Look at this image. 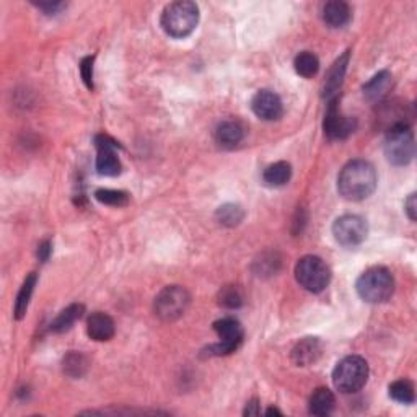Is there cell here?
<instances>
[{
    "label": "cell",
    "mask_w": 417,
    "mask_h": 417,
    "mask_svg": "<svg viewBox=\"0 0 417 417\" xmlns=\"http://www.w3.org/2000/svg\"><path fill=\"white\" fill-rule=\"evenodd\" d=\"M379 176L372 163L352 160L337 176V191L347 201H364L374 195Z\"/></svg>",
    "instance_id": "1"
},
{
    "label": "cell",
    "mask_w": 417,
    "mask_h": 417,
    "mask_svg": "<svg viewBox=\"0 0 417 417\" xmlns=\"http://www.w3.org/2000/svg\"><path fill=\"white\" fill-rule=\"evenodd\" d=\"M162 28L171 38H186L195 31L199 23V7L195 2L180 0L163 10Z\"/></svg>",
    "instance_id": "2"
},
{
    "label": "cell",
    "mask_w": 417,
    "mask_h": 417,
    "mask_svg": "<svg viewBox=\"0 0 417 417\" xmlns=\"http://www.w3.org/2000/svg\"><path fill=\"white\" fill-rule=\"evenodd\" d=\"M357 294L367 304H383L393 295L395 279L386 267L375 266L362 272L355 284Z\"/></svg>",
    "instance_id": "3"
},
{
    "label": "cell",
    "mask_w": 417,
    "mask_h": 417,
    "mask_svg": "<svg viewBox=\"0 0 417 417\" xmlns=\"http://www.w3.org/2000/svg\"><path fill=\"white\" fill-rule=\"evenodd\" d=\"M416 152L414 134L408 122H396L385 137V157L391 165L404 167L413 162Z\"/></svg>",
    "instance_id": "4"
},
{
    "label": "cell",
    "mask_w": 417,
    "mask_h": 417,
    "mask_svg": "<svg viewBox=\"0 0 417 417\" xmlns=\"http://www.w3.org/2000/svg\"><path fill=\"white\" fill-rule=\"evenodd\" d=\"M369 380V364L359 355H349L337 362L332 372V383L341 393L351 395L362 390Z\"/></svg>",
    "instance_id": "5"
},
{
    "label": "cell",
    "mask_w": 417,
    "mask_h": 417,
    "mask_svg": "<svg viewBox=\"0 0 417 417\" xmlns=\"http://www.w3.org/2000/svg\"><path fill=\"white\" fill-rule=\"evenodd\" d=\"M295 279L305 290L318 294L330 285L331 271L318 256H304L295 266Z\"/></svg>",
    "instance_id": "6"
},
{
    "label": "cell",
    "mask_w": 417,
    "mask_h": 417,
    "mask_svg": "<svg viewBox=\"0 0 417 417\" xmlns=\"http://www.w3.org/2000/svg\"><path fill=\"white\" fill-rule=\"evenodd\" d=\"M191 295L181 285H168L153 302V311L163 321H175L190 309Z\"/></svg>",
    "instance_id": "7"
},
{
    "label": "cell",
    "mask_w": 417,
    "mask_h": 417,
    "mask_svg": "<svg viewBox=\"0 0 417 417\" xmlns=\"http://www.w3.org/2000/svg\"><path fill=\"white\" fill-rule=\"evenodd\" d=\"M218 341L217 344H212L207 349L208 355H227L235 352L243 342V327L240 321L232 316H225L222 320L213 323Z\"/></svg>",
    "instance_id": "8"
},
{
    "label": "cell",
    "mask_w": 417,
    "mask_h": 417,
    "mask_svg": "<svg viewBox=\"0 0 417 417\" xmlns=\"http://www.w3.org/2000/svg\"><path fill=\"white\" fill-rule=\"evenodd\" d=\"M367 222L359 215H352V213H347V215H342L337 218L332 225V235H334V240L342 246L354 248L360 245L362 241L367 238Z\"/></svg>",
    "instance_id": "9"
},
{
    "label": "cell",
    "mask_w": 417,
    "mask_h": 417,
    "mask_svg": "<svg viewBox=\"0 0 417 417\" xmlns=\"http://www.w3.org/2000/svg\"><path fill=\"white\" fill-rule=\"evenodd\" d=\"M97 146V170L103 176H116L121 173V162L116 155L119 143L106 134H100L95 137Z\"/></svg>",
    "instance_id": "10"
},
{
    "label": "cell",
    "mask_w": 417,
    "mask_h": 417,
    "mask_svg": "<svg viewBox=\"0 0 417 417\" xmlns=\"http://www.w3.org/2000/svg\"><path fill=\"white\" fill-rule=\"evenodd\" d=\"M323 129H325V134L327 139L331 141H344L354 132L355 129V121L349 116H344L337 108V100H331L327 104L326 114H325V122H323Z\"/></svg>",
    "instance_id": "11"
},
{
    "label": "cell",
    "mask_w": 417,
    "mask_h": 417,
    "mask_svg": "<svg viewBox=\"0 0 417 417\" xmlns=\"http://www.w3.org/2000/svg\"><path fill=\"white\" fill-rule=\"evenodd\" d=\"M251 109L262 121H276L284 113L279 95L271 90L257 92L251 100Z\"/></svg>",
    "instance_id": "12"
},
{
    "label": "cell",
    "mask_w": 417,
    "mask_h": 417,
    "mask_svg": "<svg viewBox=\"0 0 417 417\" xmlns=\"http://www.w3.org/2000/svg\"><path fill=\"white\" fill-rule=\"evenodd\" d=\"M323 344L318 337H304L292 349V362L297 367H309L321 357Z\"/></svg>",
    "instance_id": "13"
},
{
    "label": "cell",
    "mask_w": 417,
    "mask_h": 417,
    "mask_svg": "<svg viewBox=\"0 0 417 417\" xmlns=\"http://www.w3.org/2000/svg\"><path fill=\"white\" fill-rule=\"evenodd\" d=\"M349 57H351V52L346 51L334 64H332L330 72H327L325 85H323V97L327 98L330 101L334 100L336 93L341 90L342 82H344V77H346L347 66H349Z\"/></svg>",
    "instance_id": "14"
},
{
    "label": "cell",
    "mask_w": 417,
    "mask_h": 417,
    "mask_svg": "<svg viewBox=\"0 0 417 417\" xmlns=\"http://www.w3.org/2000/svg\"><path fill=\"white\" fill-rule=\"evenodd\" d=\"M114 321L113 318L106 315L103 311H97L88 318L87 323V332L90 336V339L103 342V341H109L114 336Z\"/></svg>",
    "instance_id": "15"
},
{
    "label": "cell",
    "mask_w": 417,
    "mask_h": 417,
    "mask_svg": "<svg viewBox=\"0 0 417 417\" xmlns=\"http://www.w3.org/2000/svg\"><path fill=\"white\" fill-rule=\"evenodd\" d=\"M351 7L342 0H331L323 7V20L327 27L342 28L351 22Z\"/></svg>",
    "instance_id": "16"
},
{
    "label": "cell",
    "mask_w": 417,
    "mask_h": 417,
    "mask_svg": "<svg viewBox=\"0 0 417 417\" xmlns=\"http://www.w3.org/2000/svg\"><path fill=\"white\" fill-rule=\"evenodd\" d=\"M245 129L236 121H223L215 129V141L223 148H233L243 141Z\"/></svg>",
    "instance_id": "17"
},
{
    "label": "cell",
    "mask_w": 417,
    "mask_h": 417,
    "mask_svg": "<svg viewBox=\"0 0 417 417\" xmlns=\"http://www.w3.org/2000/svg\"><path fill=\"white\" fill-rule=\"evenodd\" d=\"M334 404H336V400H334V395H332L331 390L318 388L313 391V395L310 398V403H309L310 414L320 416V417L327 416L332 413Z\"/></svg>",
    "instance_id": "18"
},
{
    "label": "cell",
    "mask_w": 417,
    "mask_h": 417,
    "mask_svg": "<svg viewBox=\"0 0 417 417\" xmlns=\"http://www.w3.org/2000/svg\"><path fill=\"white\" fill-rule=\"evenodd\" d=\"M292 178V167L290 163L287 162H276L269 165L262 173V180L267 186L271 188H279L284 186L290 181Z\"/></svg>",
    "instance_id": "19"
},
{
    "label": "cell",
    "mask_w": 417,
    "mask_h": 417,
    "mask_svg": "<svg viewBox=\"0 0 417 417\" xmlns=\"http://www.w3.org/2000/svg\"><path fill=\"white\" fill-rule=\"evenodd\" d=\"M391 85V73L388 71H381L364 85V95L372 101L381 100L388 92Z\"/></svg>",
    "instance_id": "20"
},
{
    "label": "cell",
    "mask_w": 417,
    "mask_h": 417,
    "mask_svg": "<svg viewBox=\"0 0 417 417\" xmlns=\"http://www.w3.org/2000/svg\"><path fill=\"white\" fill-rule=\"evenodd\" d=\"M83 311H85V309H83V305L80 304H73L71 306H67V309L59 313V316L52 321L51 330L54 332L69 331L73 325H76L77 320H80Z\"/></svg>",
    "instance_id": "21"
},
{
    "label": "cell",
    "mask_w": 417,
    "mask_h": 417,
    "mask_svg": "<svg viewBox=\"0 0 417 417\" xmlns=\"http://www.w3.org/2000/svg\"><path fill=\"white\" fill-rule=\"evenodd\" d=\"M36 281H38V276L31 272L27 279H24L22 289L18 292V297H17V302H15V310H13V315L17 320H22V318L27 315V310H28V305H29V300H31V295H33V290H34V285H36Z\"/></svg>",
    "instance_id": "22"
},
{
    "label": "cell",
    "mask_w": 417,
    "mask_h": 417,
    "mask_svg": "<svg viewBox=\"0 0 417 417\" xmlns=\"http://www.w3.org/2000/svg\"><path fill=\"white\" fill-rule=\"evenodd\" d=\"M294 67L299 76L305 78H311L316 76L318 71H320V61H318V57L313 52L304 51L295 57Z\"/></svg>",
    "instance_id": "23"
},
{
    "label": "cell",
    "mask_w": 417,
    "mask_h": 417,
    "mask_svg": "<svg viewBox=\"0 0 417 417\" xmlns=\"http://www.w3.org/2000/svg\"><path fill=\"white\" fill-rule=\"evenodd\" d=\"M390 396L403 404H413L416 400L414 385L409 380H396L390 385Z\"/></svg>",
    "instance_id": "24"
},
{
    "label": "cell",
    "mask_w": 417,
    "mask_h": 417,
    "mask_svg": "<svg viewBox=\"0 0 417 417\" xmlns=\"http://www.w3.org/2000/svg\"><path fill=\"white\" fill-rule=\"evenodd\" d=\"M245 212L238 204H225L217 208V220L225 227H235L243 220Z\"/></svg>",
    "instance_id": "25"
},
{
    "label": "cell",
    "mask_w": 417,
    "mask_h": 417,
    "mask_svg": "<svg viewBox=\"0 0 417 417\" xmlns=\"http://www.w3.org/2000/svg\"><path fill=\"white\" fill-rule=\"evenodd\" d=\"M87 369H88V360L85 355L80 354V352H71V354L64 359V372H66L67 375L73 376V379L82 376L87 372Z\"/></svg>",
    "instance_id": "26"
},
{
    "label": "cell",
    "mask_w": 417,
    "mask_h": 417,
    "mask_svg": "<svg viewBox=\"0 0 417 417\" xmlns=\"http://www.w3.org/2000/svg\"><path fill=\"white\" fill-rule=\"evenodd\" d=\"M281 266V260L276 253H264L257 261H255V272L257 276L276 274Z\"/></svg>",
    "instance_id": "27"
},
{
    "label": "cell",
    "mask_w": 417,
    "mask_h": 417,
    "mask_svg": "<svg viewBox=\"0 0 417 417\" xmlns=\"http://www.w3.org/2000/svg\"><path fill=\"white\" fill-rule=\"evenodd\" d=\"M218 304H220L222 306H225V309H230V310L240 309L243 304V295H241L240 289H238L236 285L223 287V289L220 290V294H218Z\"/></svg>",
    "instance_id": "28"
},
{
    "label": "cell",
    "mask_w": 417,
    "mask_h": 417,
    "mask_svg": "<svg viewBox=\"0 0 417 417\" xmlns=\"http://www.w3.org/2000/svg\"><path fill=\"white\" fill-rule=\"evenodd\" d=\"M95 197L101 202V204L113 206V207H124L127 206L129 202L127 192L116 191V190H98L95 192Z\"/></svg>",
    "instance_id": "29"
},
{
    "label": "cell",
    "mask_w": 417,
    "mask_h": 417,
    "mask_svg": "<svg viewBox=\"0 0 417 417\" xmlns=\"http://www.w3.org/2000/svg\"><path fill=\"white\" fill-rule=\"evenodd\" d=\"M93 61H95V57L88 56L80 62V73L88 90H93Z\"/></svg>",
    "instance_id": "30"
},
{
    "label": "cell",
    "mask_w": 417,
    "mask_h": 417,
    "mask_svg": "<svg viewBox=\"0 0 417 417\" xmlns=\"http://www.w3.org/2000/svg\"><path fill=\"white\" fill-rule=\"evenodd\" d=\"M34 5H36L38 8H41L43 12L48 15H56L61 12L64 7H66V3H62V2H36Z\"/></svg>",
    "instance_id": "31"
},
{
    "label": "cell",
    "mask_w": 417,
    "mask_h": 417,
    "mask_svg": "<svg viewBox=\"0 0 417 417\" xmlns=\"http://www.w3.org/2000/svg\"><path fill=\"white\" fill-rule=\"evenodd\" d=\"M404 207H406V213H408L409 220L414 222L416 217H417V202H416V195H411L408 197V201L404 202Z\"/></svg>",
    "instance_id": "32"
},
{
    "label": "cell",
    "mask_w": 417,
    "mask_h": 417,
    "mask_svg": "<svg viewBox=\"0 0 417 417\" xmlns=\"http://www.w3.org/2000/svg\"><path fill=\"white\" fill-rule=\"evenodd\" d=\"M51 251H52V245L49 241H43L41 245L38 246V257L43 262L49 260V256H51Z\"/></svg>",
    "instance_id": "33"
},
{
    "label": "cell",
    "mask_w": 417,
    "mask_h": 417,
    "mask_svg": "<svg viewBox=\"0 0 417 417\" xmlns=\"http://www.w3.org/2000/svg\"><path fill=\"white\" fill-rule=\"evenodd\" d=\"M261 414V406L257 401H250V403L246 404V409H245V416H260Z\"/></svg>",
    "instance_id": "34"
},
{
    "label": "cell",
    "mask_w": 417,
    "mask_h": 417,
    "mask_svg": "<svg viewBox=\"0 0 417 417\" xmlns=\"http://www.w3.org/2000/svg\"><path fill=\"white\" fill-rule=\"evenodd\" d=\"M272 414H279V416H282V413H281V411L277 409V408H269V409L266 411V416H272Z\"/></svg>",
    "instance_id": "35"
}]
</instances>
